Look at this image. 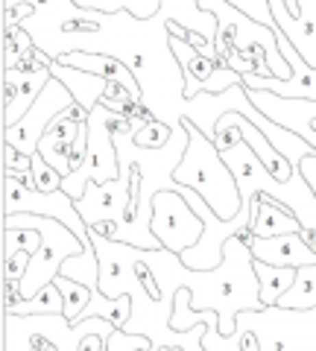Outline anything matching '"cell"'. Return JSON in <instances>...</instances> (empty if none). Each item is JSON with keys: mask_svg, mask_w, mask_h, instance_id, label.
<instances>
[{"mask_svg": "<svg viewBox=\"0 0 316 351\" xmlns=\"http://www.w3.org/2000/svg\"><path fill=\"white\" fill-rule=\"evenodd\" d=\"M179 278L182 287L191 290L193 311H214L220 316L223 337H234L237 316L243 311H264L252 249L243 246L237 237L226 243V258L217 269L196 272L182 263Z\"/></svg>", "mask_w": 316, "mask_h": 351, "instance_id": "obj_1", "label": "cell"}, {"mask_svg": "<svg viewBox=\"0 0 316 351\" xmlns=\"http://www.w3.org/2000/svg\"><path fill=\"white\" fill-rule=\"evenodd\" d=\"M184 123H188L191 141H188V149H184L182 164L173 173V179L182 188H191L199 193L220 219H234L243 208V196H241V188H237L232 167L226 164L223 152L217 149L211 138H205L191 120H184Z\"/></svg>", "mask_w": 316, "mask_h": 351, "instance_id": "obj_2", "label": "cell"}, {"mask_svg": "<svg viewBox=\"0 0 316 351\" xmlns=\"http://www.w3.org/2000/svg\"><path fill=\"white\" fill-rule=\"evenodd\" d=\"M132 126V112L117 114L106 106H97L88 114V149H85V161L80 170H73L68 179L62 182V191L71 199H82L88 184H106L121 179V158H117L114 147V132H123Z\"/></svg>", "mask_w": 316, "mask_h": 351, "instance_id": "obj_3", "label": "cell"}, {"mask_svg": "<svg viewBox=\"0 0 316 351\" xmlns=\"http://www.w3.org/2000/svg\"><path fill=\"white\" fill-rule=\"evenodd\" d=\"M114 331H117V325L108 319H100V316L73 325L64 313H56V316L3 313V351H32V339L36 337L53 343L56 351H82V339L88 334H106L112 339Z\"/></svg>", "mask_w": 316, "mask_h": 351, "instance_id": "obj_4", "label": "cell"}, {"mask_svg": "<svg viewBox=\"0 0 316 351\" xmlns=\"http://www.w3.org/2000/svg\"><path fill=\"white\" fill-rule=\"evenodd\" d=\"M237 325L258 337L260 351H316V307L284 311L272 304L264 311H243Z\"/></svg>", "mask_w": 316, "mask_h": 351, "instance_id": "obj_5", "label": "cell"}, {"mask_svg": "<svg viewBox=\"0 0 316 351\" xmlns=\"http://www.w3.org/2000/svg\"><path fill=\"white\" fill-rule=\"evenodd\" d=\"M12 214H38V217H53L64 223L68 228H73L80 240L85 243V249H91V228L85 226L82 214L76 211V202L71 199L64 191H53L45 193L38 188H27L12 176H3V217Z\"/></svg>", "mask_w": 316, "mask_h": 351, "instance_id": "obj_6", "label": "cell"}, {"mask_svg": "<svg viewBox=\"0 0 316 351\" xmlns=\"http://www.w3.org/2000/svg\"><path fill=\"white\" fill-rule=\"evenodd\" d=\"M152 234L158 237L161 249L182 255L184 249H193L202 240L205 223L182 191H158L152 196Z\"/></svg>", "mask_w": 316, "mask_h": 351, "instance_id": "obj_7", "label": "cell"}, {"mask_svg": "<svg viewBox=\"0 0 316 351\" xmlns=\"http://www.w3.org/2000/svg\"><path fill=\"white\" fill-rule=\"evenodd\" d=\"M73 94L64 88V82H59L56 76H50V82L45 85V91L38 94V100L32 103V108L18 120L15 126L3 129V144L15 147L21 156L32 158L38 152L41 135L47 132V126L53 123V117H59L64 108L73 106Z\"/></svg>", "mask_w": 316, "mask_h": 351, "instance_id": "obj_8", "label": "cell"}, {"mask_svg": "<svg viewBox=\"0 0 316 351\" xmlns=\"http://www.w3.org/2000/svg\"><path fill=\"white\" fill-rule=\"evenodd\" d=\"M170 47L176 53L182 73H184V100H193L199 94H226L232 85L243 82V76L237 71H232L228 64L217 59H208L191 41L170 36Z\"/></svg>", "mask_w": 316, "mask_h": 351, "instance_id": "obj_9", "label": "cell"}, {"mask_svg": "<svg viewBox=\"0 0 316 351\" xmlns=\"http://www.w3.org/2000/svg\"><path fill=\"white\" fill-rule=\"evenodd\" d=\"M50 56L36 50L32 56L18 64L12 71H3V129L15 126L24 117L32 103L38 100V94L45 91V85L50 82Z\"/></svg>", "mask_w": 316, "mask_h": 351, "instance_id": "obj_10", "label": "cell"}, {"mask_svg": "<svg viewBox=\"0 0 316 351\" xmlns=\"http://www.w3.org/2000/svg\"><path fill=\"white\" fill-rule=\"evenodd\" d=\"M278 38V50L293 68L290 80H276V76H255V73H243V85L252 91H269L284 100H311L316 103V68L302 59V53L293 47V41L281 32V27H272Z\"/></svg>", "mask_w": 316, "mask_h": 351, "instance_id": "obj_11", "label": "cell"}, {"mask_svg": "<svg viewBox=\"0 0 316 351\" xmlns=\"http://www.w3.org/2000/svg\"><path fill=\"white\" fill-rule=\"evenodd\" d=\"M132 182H129V167L121 164V179L106 182V184H88L82 199H76V211L82 214L85 226L94 228L100 223H114L121 226L123 214L132 205Z\"/></svg>", "mask_w": 316, "mask_h": 351, "instance_id": "obj_12", "label": "cell"}, {"mask_svg": "<svg viewBox=\"0 0 316 351\" xmlns=\"http://www.w3.org/2000/svg\"><path fill=\"white\" fill-rule=\"evenodd\" d=\"M252 258L269 267H311L316 263V249L304 240V232L299 234H281V237H255L252 240Z\"/></svg>", "mask_w": 316, "mask_h": 351, "instance_id": "obj_13", "label": "cell"}, {"mask_svg": "<svg viewBox=\"0 0 316 351\" xmlns=\"http://www.w3.org/2000/svg\"><path fill=\"white\" fill-rule=\"evenodd\" d=\"M80 126L76 120L64 117V112L59 117H53V123L47 126V132L41 135V144H38V156L45 158L53 170H59L64 179L73 173L71 167V149L76 144V138H80Z\"/></svg>", "mask_w": 316, "mask_h": 351, "instance_id": "obj_14", "label": "cell"}, {"mask_svg": "<svg viewBox=\"0 0 316 351\" xmlns=\"http://www.w3.org/2000/svg\"><path fill=\"white\" fill-rule=\"evenodd\" d=\"M62 64H68V68H80V71H88V73H97L103 76V80L114 82V85H123L129 94L141 100V82L135 80V73L126 68L121 59L114 56H106V53H85V50H76V53H68V56L56 59Z\"/></svg>", "mask_w": 316, "mask_h": 351, "instance_id": "obj_15", "label": "cell"}, {"mask_svg": "<svg viewBox=\"0 0 316 351\" xmlns=\"http://www.w3.org/2000/svg\"><path fill=\"white\" fill-rule=\"evenodd\" d=\"M50 73L56 76L59 82H64V88L73 94V100L80 103L85 112H94L108 91V80H103V76L80 71V68H68V64H62L56 59L50 62Z\"/></svg>", "mask_w": 316, "mask_h": 351, "instance_id": "obj_16", "label": "cell"}, {"mask_svg": "<svg viewBox=\"0 0 316 351\" xmlns=\"http://www.w3.org/2000/svg\"><path fill=\"white\" fill-rule=\"evenodd\" d=\"M249 228H252L255 237H281V234H299L302 223L293 217L287 205L269 199V196H260V205Z\"/></svg>", "mask_w": 316, "mask_h": 351, "instance_id": "obj_17", "label": "cell"}, {"mask_svg": "<svg viewBox=\"0 0 316 351\" xmlns=\"http://www.w3.org/2000/svg\"><path fill=\"white\" fill-rule=\"evenodd\" d=\"M255 272H258V281H260V302H264V307H272V304H278L281 295L293 287L299 269H293V267H269V263L255 261Z\"/></svg>", "mask_w": 316, "mask_h": 351, "instance_id": "obj_18", "label": "cell"}, {"mask_svg": "<svg viewBox=\"0 0 316 351\" xmlns=\"http://www.w3.org/2000/svg\"><path fill=\"white\" fill-rule=\"evenodd\" d=\"M3 313H15V316H56L64 313V295L59 290L56 281H50L47 287H41L32 299H21L12 311H3Z\"/></svg>", "mask_w": 316, "mask_h": 351, "instance_id": "obj_19", "label": "cell"}, {"mask_svg": "<svg viewBox=\"0 0 316 351\" xmlns=\"http://www.w3.org/2000/svg\"><path fill=\"white\" fill-rule=\"evenodd\" d=\"M278 307H284V311H311V307H316V263L299 267L296 281L278 299Z\"/></svg>", "mask_w": 316, "mask_h": 351, "instance_id": "obj_20", "label": "cell"}, {"mask_svg": "<svg viewBox=\"0 0 316 351\" xmlns=\"http://www.w3.org/2000/svg\"><path fill=\"white\" fill-rule=\"evenodd\" d=\"M62 276L71 278L76 284H85V287L97 290L100 287V258H97V249H85L80 255H73L62 263Z\"/></svg>", "mask_w": 316, "mask_h": 351, "instance_id": "obj_21", "label": "cell"}, {"mask_svg": "<svg viewBox=\"0 0 316 351\" xmlns=\"http://www.w3.org/2000/svg\"><path fill=\"white\" fill-rule=\"evenodd\" d=\"M56 284H59V290H62V295H64V316H68V319L76 325V322L82 319V311L88 307L94 290L85 287V284H76V281H71V278H64V276H59ZM97 290H100V287H97Z\"/></svg>", "mask_w": 316, "mask_h": 351, "instance_id": "obj_22", "label": "cell"}, {"mask_svg": "<svg viewBox=\"0 0 316 351\" xmlns=\"http://www.w3.org/2000/svg\"><path fill=\"white\" fill-rule=\"evenodd\" d=\"M41 232L32 226H21V228H3V255L6 252H27V255H36L41 249Z\"/></svg>", "mask_w": 316, "mask_h": 351, "instance_id": "obj_23", "label": "cell"}, {"mask_svg": "<svg viewBox=\"0 0 316 351\" xmlns=\"http://www.w3.org/2000/svg\"><path fill=\"white\" fill-rule=\"evenodd\" d=\"M173 138V129L161 120H147L144 126L135 132V144L138 147H147V149H161Z\"/></svg>", "mask_w": 316, "mask_h": 351, "instance_id": "obj_24", "label": "cell"}, {"mask_svg": "<svg viewBox=\"0 0 316 351\" xmlns=\"http://www.w3.org/2000/svg\"><path fill=\"white\" fill-rule=\"evenodd\" d=\"M32 179H36V188L38 191H45V193H53V191H62V182H64V176L59 173V170H53L50 164L45 161L36 152V156H32Z\"/></svg>", "mask_w": 316, "mask_h": 351, "instance_id": "obj_25", "label": "cell"}, {"mask_svg": "<svg viewBox=\"0 0 316 351\" xmlns=\"http://www.w3.org/2000/svg\"><path fill=\"white\" fill-rule=\"evenodd\" d=\"M226 3H232L234 9H241L246 12L249 18H255L258 24L264 27H276V18H272V9H269V0H226Z\"/></svg>", "mask_w": 316, "mask_h": 351, "instance_id": "obj_26", "label": "cell"}, {"mask_svg": "<svg viewBox=\"0 0 316 351\" xmlns=\"http://www.w3.org/2000/svg\"><path fill=\"white\" fill-rule=\"evenodd\" d=\"M144 346H152V339L138 337V334H126V331H114V337L108 339V351H138Z\"/></svg>", "mask_w": 316, "mask_h": 351, "instance_id": "obj_27", "label": "cell"}]
</instances>
